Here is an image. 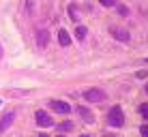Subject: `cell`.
Segmentation results:
<instances>
[{"label": "cell", "mask_w": 148, "mask_h": 137, "mask_svg": "<svg viewBox=\"0 0 148 137\" xmlns=\"http://www.w3.org/2000/svg\"><path fill=\"white\" fill-rule=\"evenodd\" d=\"M112 34H114L118 41H122V43L129 41V32H127V30H122V28H114V30H112Z\"/></svg>", "instance_id": "obj_7"}, {"label": "cell", "mask_w": 148, "mask_h": 137, "mask_svg": "<svg viewBox=\"0 0 148 137\" xmlns=\"http://www.w3.org/2000/svg\"><path fill=\"white\" fill-rule=\"evenodd\" d=\"M0 58H2V45H0Z\"/></svg>", "instance_id": "obj_16"}, {"label": "cell", "mask_w": 148, "mask_h": 137, "mask_svg": "<svg viewBox=\"0 0 148 137\" xmlns=\"http://www.w3.org/2000/svg\"><path fill=\"white\" fill-rule=\"evenodd\" d=\"M140 114H142V118H144V120H148V103H144L140 107Z\"/></svg>", "instance_id": "obj_11"}, {"label": "cell", "mask_w": 148, "mask_h": 137, "mask_svg": "<svg viewBox=\"0 0 148 137\" xmlns=\"http://www.w3.org/2000/svg\"><path fill=\"white\" fill-rule=\"evenodd\" d=\"M99 4H103V7H114V0H99Z\"/></svg>", "instance_id": "obj_14"}, {"label": "cell", "mask_w": 148, "mask_h": 137, "mask_svg": "<svg viewBox=\"0 0 148 137\" xmlns=\"http://www.w3.org/2000/svg\"><path fill=\"white\" fill-rule=\"evenodd\" d=\"M0 105H2V101H0Z\"/></svg>", "instance_id": "obj_22"}, {"label": "cell", "mask_w": 148, "mask_h": 137, "mask_svg": "<svg viewBox=\"0 0 148 137\" xmlns=\"http://www.w3.org/2000/svg\"><path fill=\"white\" fill-rule=\"evenodd\" d=\"M103 137H114V135H112V133H108V135H103Z\"/></svg>", "instance_id": "obj_17"}, {"label": "cell", "mask_w": 148, "mask_h": 137, "mask_svg": "<svg viewBox=\"0 0 148 137\" xmlns=\"http://www.w3.org/2000/svg\"><path fill=\"white\" fill-rule=\"evenodd\" d=\"M34 118H37V124H39V126H43V129H49V126H54L52 116H49L47 111H43V109H39L37 114H34Z\"/></svg>", "instance_id": "obj_3"}, {"label": "cell", "mask_w": 148, "mask_h": 137, "mask_svg": "<svg viewBox=\"0 0 148 137\" xmlns=\"http://www.w3.org/2000/svg\"><path fill=\"white\" fill-rule=\"evenodd\" d=\"M13 120H15V114H13V111L4 114V116H2V120H0V133H4V131H7L9 126L13 124Z\"/></svg>", "instance_id": "obj_5"}, {"label": "cell", "mask_w": 148, "mask_h": 137, "mask_svg": "<svg viewBox=\"0 0 148 137\" xmlns=\"http://www.w3.org/2000/svg\"><path fill=\"white\" fill-rule=\"evenodd\" d=\"M69 15H71V19H75V22H77V11H75V7L69 9Z\"/></svg>", "instance_id": "obj_13"}, {"label": "cell", "mask_w": 148, "mask_h": 137, "mask_svg": "<svg viewBox=\"0 0 148 137\" xmlns=\"http://www.w3.org/2000/svg\"><path fill=\"white\" fill-rule=\"evenodd\" d=\"M58 129H60V131H71V129H73V124H71V122H64V124H60Z\"/></svg>", "instance_id": "obj_12"}, {"label": "cell", "mask_w": 148, "mask_h": 137, "mask_svg": "<svg viewBox=\"0 0 148 137\" xmlns=\"http://www.w3.org/2000/svg\"><path fill=\"white\" fill-rule=\"evenodd\" d=\"M144 62H146V64H148V58H146V60H144Z\"/></svg>", "instance_id": "obj_21"}, {"label": "cell", "mask_w": 148, "mask_h": 137, "mask_svg": "<svg viewBox=\"0 0 148 137\" xmlns=\"http://www.w3.org/2000/svg\"><path fill=\"white\" fill-rule=\"evenodd\" d=\"M86 101L88 103H103L105 99H108V94L103 92V90H99V88H90V90H86Z\"/></svg>", "instance_id": "obj_2"}, {"label": "cell", "mask_w": 148, "mask_h": 137, "mask_svg": "<svg viewBox=\"0 0 148 137\" xmlns=\"http://www.w3.org/2000/svg\"><path fill=\"white\" fill-rule=\"evenodd\" d=\"M146 94H148V86H146Z\"/></svg>", "instance_id": "obj_18"}, {"label": "cell", "mask_w": 148, "mask_h": 137, "mask_svg": "<svg viewBox=\"0 0 148 137\" xmlns=\"http://www.w3.org/2000/svg\"><path fill=\"white\" fill-rule=\"evenodd\" d=\"M39 137H47V135H39Z\"/></svg>", "instance_id": "obj_19"}, {"label": "cell", "mask_w": 148, "mask_h": 137, "mask_svg": "<svg viewBox=\"0 0 148 137\" xmlns=\"http://www.w3.org/2000/svg\"><path fill=\"white\" fill-rule=\"evenodd\" d=\"M58 41H60V45H64V47L71 45V37H69L67 30H60V32H58Z\"/></svg>", "instance_id": "obj_8"}, {"label": "cell", "mask_w": 148, "mask_h": 137, "mask_svg": "<svg viewBox=\"0 0 148 137\" xmlns=\"http://www.w3.org/2000/svg\"><path fill=\"white\" fill-rule=\"evenodd\" d=\"M86 34H88V28L86 26H77L75 28V39H77V41H84Z\"/></svg>", "instance_id": "obj_9"}, {"label": "cell", "mask_w": 148, "mask_h": 137, "mask_svg": "<svg viewBox=\"0 0 148 137\" xmlns=\"http://www.w3.org/2000/svg\"><path fill=\"white\" fill-rule=\"evenodd\" d=\"M37 43H39V47H45V45L49 43V34L45 32V30H39L37 32Z\"/></svg>", "instance_id": "obj_6"}, {"label": "cell", "mask_w": 148, "mask_h": 137, "mask_svg": "<svg viewBox=\"0 0 148 137\" xmlns=\"http://www.w3.org/2000/svg\"><path fill=\"white\" fill-rule=\"evenodd\" d=\"M77 114L86 120V122H92V114H90V111L86 109V107H82V105H79V107H77Z\"/></svg>", "instance_id": "obj_10"}, {"label": "cell", "mask_w": 148, "mask_h": 137, "mask_svg": "<svg viewBox=\"0 0 148 137\" xmlns=\"http://www.w3.org/2000/svg\"><path fill=\"white\" fill-rule=\"evenodd\" d=\"M82 137H90V135H82Z\"/></svg>", "instance_id": "obj_20"}, {"label": "cell", "mask_w": 148, "mask_h": 137, "mask_svg": "<svg viewBox=\"0 0 148 137\" xmlns=\"http://www.w3.org/2000/svg\"><path fill=\"white\" fill-rule=\"evenodd\" d=\"M49 107H52L54 111H58V114H69V111H71V105L64 103V101H58V99L49 101Z\"/></svg>", "instance_id": "obj_4"}, {"label": "cell", "mask_w": 148, "mask_h": 137, "mask_svg": "<svg viewBox=\"0 0 148 137\" xmlns=\"http://www.w3.org/2000/svg\"><path fill=\"white\" fill-rule=\"evenodd\" d=\"M108 122L112 124V126H122L125 124V114H122V109L120 107H112L110 109V114H108Z\"/></svg>", "instance_id": "obj_1"}, {"label": "cell", "mask_w": 148, "mask_h": 137, "mask_svg": "<svg viewBox=\"0 0 148 137\" xmlns=\"http://www.w3.org/2000/svg\"><path fill=\"white\" fill-rule=\"evenodd\" d=\"M140 133H142V137H148V124H142Z\"/></svg>", "instance_id": "obj_15"}]
</instances>
